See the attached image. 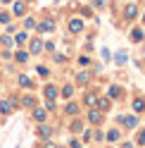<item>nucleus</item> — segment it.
Returning a JSON list of instances; mask_svg holds the SVG:
<instances>
[{
	"label": "nucleus",
	"instance_id": "1",
	"mask_svg": "<svg viewBox=\"0 0 145 148\" xmlns=\"http://www.w3.org/2000/svg\"><path fill=\"white\" fill-rule=\"evenodd\" d=\"M69 31H71V34H81V31H83L81 19H71V22H69Z\"/></svg>",
	"mask_w": 145,
	"mask_h": 148
},
{
	"label": "nucleus",
	"instance_id": "2",
	"mask_svg": "<svg viewBox=\"0 0 145 148\" xmlns=\"http://www.w3.org/2000/svg\"><path fill=\"white\" fill-rule=\"evenodd\" d=\"M33 117H36V122H45V117H48V110L36 108V110H33Z\"/></svg>",
	"mask_w": 145,
	"mask_h": 148
},
{
	"label": "nucleus",
	"instance_id": "3",
	"mask_svg": "<svg viewBox=\"0 0 145 148\" xmlns=\"http://www.w3.org/2000/svg\"><path fill=\"white\" fill-rule=\"evenodd\" d=\"M45 98H48V103H52V100L57 98V88L55 86H45Z\"/></svg>",
	"mask_w": 145,
	"mask_h": 148
},
{
	"label": "nucleus",
	"instance_id": "4",
	"mask_svg": "<svg viewBox=\"0 0 145 148\" xmlns=\"http://www.w3.org/2000/svg\"><path fill=\"white\" fill-rule=\"evenodd\" d=\"M121 124H124L126 129H133L136 124H138V119H136V117H121Z\"/></svg>",
	"mask_w": 145,
	"mask_h": 148
},
{
	"label": "nucleus",
	"instance_id": "5",
	"mask_svg": "<svg viewBox=\"0 0 145 148\" xmlns=\"http://www.w3.org/2000/svg\"><path fill=\"white\" fill-rule=\"evenodd\" d=\"M124 14H126V19H133V17H136V5H126Z\"/></svg>",
	"mask_w": 145,
	"mask_h": 148
},
{
	"label": "nucleus",
	"instance_id": "6",
	"mask_svg": "<svg viewBox=\"0 0 145 148\" xmlns=\"http://www.w3.org/2000/svg\"><path fill=\"white\" fill-rule=\"evenodd\" d=\"M52 26H55V22H52V19H45V22L41 24V31H52Z\"/></svg>",
	"mask_w": 145,
	"mask_h": 148
},
{
	"label": "nucleus",
	"instance_id": "7",
	"mask_svg": "<svg viewBox=\"0 0 145 148\" xmlns=\"http://www.w3.org/2000/svg\"><path fill=\"white\" fill-rule=\"evenodd\" d=\"M41 48H43V43H41L38 38H33V41H31V53H41Z\"/></svg>",
	"mask_w": 145,
	"mask_h": 148
},
{
	"label": "nucleus",
	"instance_id": "8",
	"mask_svg": "<svg viewBox=\"0 0 145 148\" xmlns=\"http://www.w3.org/2000/svg\"><path fill=\"white\" fill-rule=\"evenodd\" d=\"M19 84H22L24 88H29V86H31V77H26V74H22V77H19Z\"/></svg>",
	"mask_w": 145,
	"mask_h": 148
},
{
	"label": "nucleus",
	"instance_id": "9",
	"mask_svg": "<svg viewBox=\"0 0 145 148\" xmlns=\"http://www.w3.org/2000/svg\"><path fill=\"white\" fill-rule=\"evenodd\" d=\"M140 38H143V31H140V29H133V31H131V41H136V43H138Z\"/></svg>",
	"mask_w": 145,
	"mask_h": 148
},
{
	"label": "nucleus",
	"instance_id": "10",
	"mask_svg": "<svg viewBox=\"0 0 145 148\" xmlns=\"http://www.w3.org/2000/svg\"><path fill=\"white\" fill-rule=\"evenodd\" d=\"M88 117H90V122H100V112H98V110H90V112H88Z\"/></svg>",
	"mask_w": 145,
	"mask_h": 148
},
{
	"label": "nucleus",
	"instance_id": "11",
	"mask_svg": "<svg viewBox=\"0 0 145 148\" xmlns=\"http://www.w3.org/2000/svg\"><path fill=\"white\" fill-rule=\"evenodd\" d=\"M133 110H136V112H143V110H145V100H136V103H133Z\"/></svg>",
	"mask_w": 145,
	"mask_h": 148
},
{
	"label": "nucleus",
	"instance_id": "12",
	"mask_svg": "<svg viewBox=\"0 0 145 148\" xmlns=\"http://www.w3.org/2000/svg\"><path fill=\"white\" fill-rule=\"evenodd\" d=\"M12 10H14V14H24V10H26V7H24V3H14V7H12Z\"/></svg>",
	"mask_w": 145,
	"mask_h": 148
},
{
	"label": "nucleus",
	"instance_id": "13",
	"mask_svg": "<svg viewBox=\"0 0 145 148\" xmlns=\"http://www.w3.org/2000/svg\"><path fill=\"white\" fill-rule=\"evenodd\" d=\"M50 132H52V129H48V127H43V124L38 127V134H41L43 138H48V136H50Z\"/></svg>",
	"mask_w": 145,
	"mask_h": 148
},
{
	"label": "nucleus",
	"instance_id": "14",
	"mask_svg": "<svg viewBox=\"0 0 145 148\" xmlns=\"http://www.w3.org/2000/svg\"><path fill=\"white\" fill-rule=\"evenodd\" d=\"M119 96H121L119 86H110V98H119Z\"/></svg>",
	"mask_w": 145,
	"mask_h": 148
},
{
	"label": "nucleus",
	"instance_id": "15",
	"mask_svg": "<svg viewBox=\"0 0 145 148\" xmlns=\"http://www.w3.org/2000/svg\"><path fill=\"white\" fill-rule=\"evenodd\" d=\"M10 110H12V105L7 103V100H5V103H0V112H3V115H7Z\"/></svg>",
	"mask_w": 145,
	"mask_h": 148
},
{
	"label": "nucleus",
	"instance_id": "16",
	"mask_svg": "<svg viewBox=\"0 0 145 148\" xmlns=\"http://www.w3.org/2000/svg\"><path fill=\"white\" fill-rule=\"evenodd\" d=\"M71 93H74V88H71V86H69V84H67V86H64V88H62V96H64V98H69V96H71Z\"/></svg>",
	"mask_w": 145,
	"mask_h": 148
},
{
	"label": "nucleus",
	"instance_id": "17",
	"mask_svg": "<svg viewBox=\"0 0 145 148\" xmlns=\"http://www.w3.org/2000/svg\"><path fill=\"white\" fill-rule=\"evenodd\" d=\"M64 112H69V115H76V105H74V103H67Z\"/></svg>",
	"mask_w": 145,
	"mask_h": 148
},
{
	"label": "nucleus",
	"instance_id": "18",
	"mask_svg": "<svg viewBox=\"0 0 145 148\" xmlns=\"http://www.w3.org/2000/svg\"><path fill=\"white\" fill-rule=\"evenodd\" d=\"M114 60H117V64H124V62H126V55H124V53H117Z\"/></svg>",
	"mask_w": 145,
	"mask_h": 148
},
{
	"label": "nucleus",
	"instance_id": "19",
	"mask_svg": "<svg viewBox=\"0 0 145 148\" xmlns=\"http://www.w3.org/2000/svg\"><path fill=\"white\" fill-rule=\"evenodd\" d=\"M26 38H29L26 34H17V38H14V41H17V43H26Z\"/></svg>",
	"mask_w": 145,
	"mask_h": 148
},
{
	"label": "nucleus",
	"instance_id": "20",
	"mask_svg": "<svg viewBox=\"0 0 145 148\" xmlns=\"http://www.w3.org/2000/svg\"><path fill=\"white\" fill-rule=\"evenodd\" d=\"M0 22H3V24H10V14L3 12V14H0Z\"/></svg>",
	"mask_w": 145,
	"mask_h": 148
},
{
	"label": "nucleus",
	"instance_id": "21",
	"mask_svg": "<svg viewBox=\"0 0 145 148\" xmlns=\"http://www.w3.org/2000/svg\"><path fill=\"white\" fill-rule=\"evenodd\" d=\"M107 138H110V141H117V138H119V132H110V134H107Z\"/></svg>",
	"mask_w": 145,
	"mask_h": 148
},
{
	"label": "nucleus",
	"instance_id": "22",
	"mask_svg": "<svg viewBox=\"0 0 145 148\" xmlns=\"http://www.w3.org/2000/svg\"><path fill=\"white\" fill-rule=\"evenodd\" d=\"M24 26H26V29H33L36 22H33V19H24Z\"/></svg>",
	"mask_w": 145,
	"mask_h": 148
},
{
	"label": "nucleus",
	"instance_id": "23",
	"mask_svg": "<svg viewBox=\"0 0 145 148\" xmlns=\"http://www.w3.org/2000/svg\"><path fill=\"white\" fill-rule=\"evenodd\" d=\"M79 81H81V84H86V81H88V74L81 72V74H79Z\"/></svg>",
	"mask_w": 145,
	"mask_h": 148
},
{
	"label": "nucleus",
	"instance_id": "24",
	"mask_svg": "<svg viewBox=\"0 0 145 148\" xmlns=\"http://www.w3.org/2000/svg\"><path fill=\"white\" fill-rule=\"evenodd\" d=\"M86 103H90V105H95V103H98V98H95V96H86Z\"/></svg>",
	"mask_w": 145,
	"mask_h": 148
},
{
	"label": "nucleus",
	"instance_id": "25",
	"mask_svg": "<svg viewBox=\"0 0 145 148\" xmlns=\"http://www.w3.org/2000/svg\"><path fill=\"white\" fill-rule=\"evenodd\" d=\"M3 45H12V36H3Z\"/></svg>",
	"mask_w": 145,
	"mask_h": 148
},
{
	"label": "nucleus",
	"instance_id": "26",
	"mask_svg": "<svg viewBox=\"0 0 145 148\" xmlns=\"http://www.w3.org/2000/svg\"><path fill=\"white\" fill-rule=\"evenodd\" d=\"M98 103H100V108H110V100H107V98H102V100H98Z\"/></svg>",
	"mask_w": 145,
	"mask_h": 148
},
{
	"label": "nucleus",
	"instance_id": "27",
	"mask_svg": "<svg viewBox=\"0 0 145 148\" xmlns=\"http://www.w3.org/2000/svg\"><path fill=\"white\" fill-rule=\"evenodd\" d=\"M17 60H19V62H26V53H17Z\"/></svg>",
	"mask_w": 145,
	"mask_h": 148
},
{
	"label": "nucleus",
	"instance_id": "28",
	"mask_svg": "<svg viewBox=\"0 0 145 148\" xmlns=\"http://www.w3.org/2000/svg\"><path fill=\"white\" fill-rule=\"evenodd\" d=\"M138 143H143V146H145V132H140V134H138Z\"/></svg>",
	"mask_w": 145,
	"mask_h": 148
},
{
	"label": "nucleus",
	"instance_id": "29",
	"mask_svg": "<svg viewBox=\"0 0 145 148\" xmlns=\"http://www.w3.org/2000/svg\"><path fill=\"white\" fill-rule=\"evenodd\" d=\"M69 146H71V148H81V143H79V141H71Z\"/></svg>",
	"mask_w": 145,
	"mask_h": 148
},
{
	"label": "nucleus",
	"instance_id": "30",
	"mask_svg": "<svg viewBox=\"0 0 145 148\" xmlns=\"http://www.w3.org/2000/svg\"><path fill=\"white\" fill-rule=\"evenodd\" d=\"M121 148H133V143H124V146H121Z\"/></svg>",
	"mask_w": 145,
	"mask_h": 148
},
{
	"label": "nucleus",
	"instance_id": "31",
	"mask_svg": "<svg viewBox=\"0 0 145 148\" xmlns=\"http://www.w3.org/2000/svg\"><path fill=\"white\" fill-rule=\"evenodd\" d=\"M143 22H145V17H143Z\"/></svg>",
	"mask_w": 145,
	"mask_h": 148
}]
</instances>
